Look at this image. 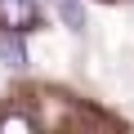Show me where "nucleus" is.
<instances>
[{
	"label": "nucleus",
	"instance_id": "nucleus-1",
	"mask_svg": "<svg viewBox=\"0 0 134 134\" xmlns=\"http://www.w3.org/2000/svg\"><path fill=\"white\" fill-rule=\"evenodd\" d=\"M40 23V14H36V5H31V0H0V27H5V31H31Z\"/></svg>",
	"mask_w": 134,
	"mask_h": 134
},
{
	"label": "nucleus",
	"instance_id": "nucleus-2",
	"mask_svg": "<svg viewBox=\"0 0 134 134\" xmlns=\"http://www.w3.org/2000/svg\"><path fill=\"white\" fill-rule=\"evenodd\" d=\"M49 5L58 9V18L72 27V31H85V9H81V0H49Z\"/></svg>",
	"mask_w": 134,
	"mask_h": 134
},
{
	"label": "nucleus",
	"instance_id": "nucleus-3",
	"mask_svg": "<svg viewBox=\"0 0 134 134\" xmlns=\"http://www.w3.org/2000/svg\"><path fill=\"white\" fill-rule=\"evenodd\" d=\"M0 54H5V63H9V67H23V63H27V58H23V45L14 40V31L0 40Z\"/></svg>",
	"mask_w": 134,
	"mask_h": 134
},
{
	"label": "nucleus",
	"instance_id": "nucleus-4",
	"mask_svg": "<svg viewBox=\"0 0 134 134\" xmlns=\"http://www.w3.org/2000/svg\"><path fill=\"white\" fill-rule=\"evenodd\" d=\"M0 130H31V121H27V116H5Z\"/></svg>",
	"mask_w": 134,
	"mask_h": 134
}]
</instances>
